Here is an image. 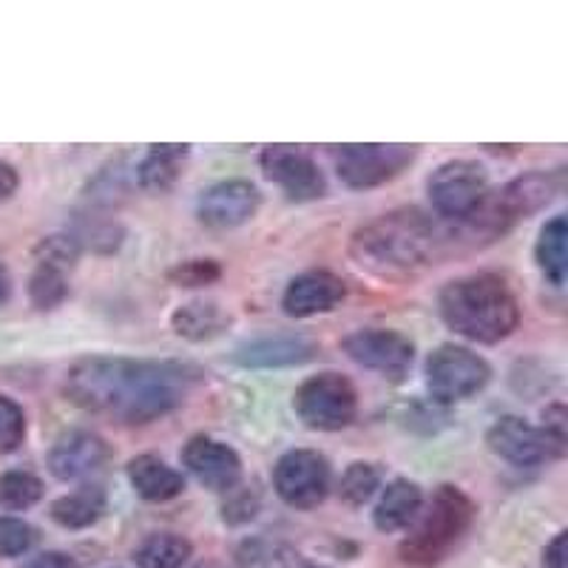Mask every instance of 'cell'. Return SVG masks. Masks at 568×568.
<instances>
[{
  "label": "cell",
  "instance_id": "6da1fadb",
  "mask_svg": "<svg viewBox=\"0 0 568 568\" xmlns=\"http://www.w3.org/2000/svg\"><path fill=\"white\" fill-rule=\"evenodd\" d=\"M196 375L180 362L85 355L65 369L63 393L83 413L136 426L182 407Z\"/></svg>",
  "mask_w": 568,
  "mask_h": 568
},
{
  "label": "cell",
  "instance_id": "7a4b0ae2",
  "mask_svg": "<svg viewBox=\"0 0 568 568\" xmlns=\"http://www.w3.org/2000/svg\"><path fill=\"white\" fill-rule=\"evenodd\" d=\"M469 233L458 220H440L420 207H398L353 233L349 253L375 276H407L471 253Z\"/></svg>",
  "mask_w": 568,
  "mask_h": 568
},
{
  "label": "cell",
  "instance_id": "3957f363",
  "mask_svg": "<svg viewBox=\"0 0 568 568\" xmlns=\"http://www.w3.org/2000/svg\"><path fill=\"white\" fill-rule=\"evenodd\" d=\"M438 311L446 327L478 344L504 342L520 324V304L495 273H471L449 282L438 296Z\"/></svg>",
  "mask_w": 568,
  "mask_h": 568
},
{
  "label": "cell",
  "instance_id": "277c9868",
  "mask_svg": "<svg viewBox=\"0 0 568 568\" xmlns=\"http://www.w3.org/2000/svg\"><path fill=\"white\" fill-rule=\"evenodd\" d=\"M471 520H475L471 497L453 484L438 486L429 504L420 506L418 517L409 526V535L400 542V560L418 568L438 566L464 540Z\"/></svg>",
  "mask_w": 568,
  "mask_h": 568
},
{
  "label": "cell",
  "instance_id": "5b68a950",
  "mask_svg": "<svg viewBox=\"0 0 568 568\" xmlns=\"http://www.w3.org/2000/svg\"><path fill=\"white\" fill-rule=\"evenodd\" d=\"M293 409L307 429L338 433L355 420L358 393L347 375L318 373L298 384V389L293 393Z\"/></svg>",
  "mask_w": 568,
  "mask_h": 568
},
{
  "label": "cell",
  "instance_id": "8992f818",
  "mask_svg": "<svg viewBox=\"0 0 568 568\" xmlns=\"http://www.w3.org/2000/svg\"><path fill=\"white\" fill-rule=\"evenodd\" d=\"M418 156V145H387V142H364V145H338L333 151L336 174L353 191H369L395 180L409 169Z\"/></svg>",
  "mask_w": 568,
  "mask_h": 568
},
{
  "label": "cell",
  "instance_id": "52a82bcc",
  "mask_svg": "<svg viewBox=\"0 0 568 568\" xmlns=\"http://www.w3.org/2000/svg\"><path fill=\"white\" fill-rule=\"evenodd\" d=\"M491 367L486 358L460 344H440L426 358V389L440 404L466 400L489 384Z\"/></svg>",
  "mask_w": 568,
  "mask_h": 568
},
{
  "label": "cell",
  "instance_id": "ba28073f",
  "mask_svg": "<svg viewBox=\"0 0 568 568\" xmlns=\"http://www.w3.org/2000/svg\"><path fill=\"white\" fill-rule=\"evenodd\" d=\"M426 191L435 216L464 220L489 194V171L475 160H449L433 171Z\"/></svg>",
  "mask_w": 568,
  "mask_h": 568
},
{
  "label": "cell",
  "instance_id": "9c48e42d",
  "mask_svg": "<svg viewBox=\"0 0 568 568\" xmlns=\"http://www.w3.org/2000/svg\"><path fill=\"white\" fill-rule=\"evenodd\" d=\"M83 247L71 233H54L34 247V271L29 276V302L38 311H54L69 298V273L78 267Z\"/></svg>",
  "mask_w": 568,
  "mask_h": 568
},
{
  "label": "cell",
  "instance_id": "30bf717a",
  "mask_svg": "<svg viewBox=\"0 0 568 568\" xmlns=\"http://www.w3.org/2000/svg\"><path fill=\"white\" fill-rule=\"evenodd\" d=\"M333 484L329 460L316 449H293L273 466V489L291 509H316Z\"/></svg>",
  "mask_w": 568,
  "mask_h": 568
},
{
  "label": "cell",
  "instance_id": "8fae6325",
  "mask_svg": "<svg viewBox=\"0 0 568 568\" xmlns=\"http://www.w3.org/2000/svg\"><path fill=\"white\" fill-rule=\"evenodd\" d=\"M342 349L349 362L358 367L373 369L387 382H404L415 362V344L398 329H355L342 342Z\"/></svg>",
  "mask_w": 568,
  "mask_h": 568
},
{
  "label": "cell",
  "instance_id": "7c38bea8",
  "mask_svg": "<svg viewBox=\"0 0 568 568\" xmlns=\"http://www.w3.org/2000/svg\"><path fill=\"white\" fill-rule=\"evenodd\" d=\"M258 165L271 182L282 187V194L293 202H313L327 194L318 162L298 145H265L258 154Z\"/></svg>",
  "mask_w": 568,
  "mask_h": 568
},
{
  "label": "cell",
  "instance_id": "4fadbf2b",
  "mask_svg": "<svg viewBox=\"0 0 568 568\" xmlns=\"http://www.w3.org/2000/svg\"><path fill=\"white\" fill-rule=\"evenodd\" d=\"M486 444L497 458H504L506 464L517 466V469H537V466L560 458L540 426L529 424L526 418H517V415L497 418L486 433Z\"/></svg>",
  "mask_w": 568,
  "mask_h": 568
},
{
  "label": "cell",
  "instance_id": "5bb4252c",
  "mask_svg": "<svg viewBox=\"0 0 568 568\" xmlns=\"http://www.w3.org/2000/svg\"><path fill=\"white\" fill-rule=\"evenodd\" d=\"M262 205L258 187L247 180H225L202 191L196 202V216L205 227L213 231H231L253 220Z\"/></svg>",
  "mask_w": 568,
  "mask_h": 568
},
{
  "label": "cell",
  "instance_id": "9a60e30c",
  "mask_svg": "<svg viewBox=\"0 0 568 568\" xmlns=\"http://www.w3.org/2000/svg\"><path fill=\"white\" fill-rule=\"evenodd\" d=\"M182 464L185 469L211 491H231L242 484V458L236 449H231L222 440H213L207 435H196L182 449Z\"/></svg>",
  "mask_w": 568,
  "mask_h": 568
},
{
  "label": "cell",
  "instance_id": "2e32d148",
  "mask_svg": "<svg viewBox=\"0 0 568 568\" xmlns=\"http://www.w3.org/2000/svg\"><path fill=\"white\" fill-rule=\"evenodd\" d=\"M347 298V284L329 271H307L291 278L282 293V311L291 318H313L333 313Z\"/></svg>",
  "mask_w": 568,
  "mask_h": 568
},
{
  "label": "cell",
  "instance_id": "e0dca14e",
  "mask_svg": "<svg viewBox=\"0 0 568 568\" xmlns=\"http://www.w3.org/2000/svg\"><path fill=\"white\" fill-rule=\"evenodd\" d=\"M111 458V449L100 435L85 433V429H74V433L63 435L49 453V471L58 480H85L91 475H98Z\"/></svg>",
  "mask_w": 568,
  "mask_h": 568
},
{
  "label": "cell",
  "instance_id": "ac0fdd59",
  "mask_svg": "<svg viewBox=\"0 0 568 568\" xmlns=\"http://www.w3.org/2000/svg\"><path fill=\"white\" fill-rule=\"evenodd\" d=\"M318 353L316 342L296 333H278V336H262L236 347L233 362L247 369H282L298 367L313 362Z\"/></svg>",
  "mask_w": 568,
  "mask_h": 568
},
{
  "label": "cell",
  "instance_id": "d6986e66",
  "mask_svg": "<svg viewBox=\"0 0 568 568\" xmlns=\"http://www.w3.org/2000/svg\"><path fill=\"white\" fill-rule=\"evenodd\" d=\"M129 484L149 504H169L185 491V475L174 469L160 455H136L125 466Z\"/></svg>",
  "mask_w": 568,
  "mask_h": 568
},
{
  "label": "cell",
  "instance_id": "ffe728a7",
  "mask_svg": "<svg viewBox=\"0 0 568 568\" xmlns=\"http://www.w3.org/2000/svg\"><path fill=\"white\" fill-rule=\"evenodd\" d=\"M191 149L180 145V142H160V145H149V151L142 154V160L136 162L134 176L136 185L145 191V194H169L171 187L180 182V176L185 174V162Z\"/></svg>",
  "mask_w": 568,
  "mask_h": 568
},
{
  "label": "cell",
  "instance_id": "44dd1931",
  "mask_svg": "<svg viewBox=\"0 0 568 568\" xmlns=\"http://www.w3.org/2000/svg\"><path fill=\"white\" fill-rule=\"evenodd\" d=\"M420 506H424V491H420V486L415 484V480H389L382 489V497H378V504H375L373 509L375 529L384 531V535L409 529L415 517H418Z\"/></svg>",
  "mask_w": 568,
  "mask_h": 568
},
{
  "label": "cell",
  "instance_id": "7402d4cb",
  "mask_svg": "<svg viewBox=\"0 0 568 568\" xmlns=\"http://www.w3.org/2000/svg\"><path fill=\"white\" fill-rule=\"evenodd\" d=\"M231 327V316L220 302L194 298L171 313V329L185 342H211Z\"/></svg>",
  "mask_w": 568,
  "mask_h": 568
},
{
  "label": "cell",
  "instance_id": "603a6c76",
  "mask_svg": "<svg viewBox=\"0 0 568 568\" xmlns=\"http://www.w3.org/2000/svg\"><path fill=\"white\" fill-rule=\"evenodd\" d=\"M109 497L100 484H83L80 489L58 497L52 504V520L63 529H89L103 517Z\"/></svg>",
  "mask_w": 568,
  "mask_h": 568
},
{
  "label": "cell",
  "instance_id": "cb8c5ba5",
  "mask_svg": "<svg viewBox=\"0 0 568 568\" xmlns=\"http://www.w3.org/2000/svg\"><path fill=\"white\" fill-rule=\"evenodd\" d=\"M566 216H551L540 227V236H537L535 245L537 267L555 287H562V282H566Z\"/></svg>",
  "mask_w": 568,
  "mask_h": 568
},
{
  "label": "cell",
  "instance_id": "d4e9b609",
  "mask_svg": "<svg viewBox=\"0 0 568 568\" xmlns=\"http://www.w3.org/2000/svg\"><path fill=\"white\" fill-rule=\"evenodd\" d=\"M240 568H307V562L287 542L271 540V537H251L236 549Z\"/></svg>",
  "mask_w": 568,
  "mask_h": 568
},
{
  "label": "cell",
  "instance_id": "484cf974",
  "mask_svg": "<svg viewBox=\"0 0 568 568\" xmlns=\"http://www.w3.org/2000/svg\"><path fill=\"white\" fill-rule=\"evenodd\" d=\"M191 542L180 535H151L134 549L136 568H182L191 557Z\"/></svg>",
  "mask_w": 568,
  "mask_h": 568
},
{
  "label": "cell",
  "instance_id": "4316f807",
  "mask_svg": "<svg viewBox=\"0 0 568 568\" xmlns=\"http://www.w3.org/2000/svg\"><path fill=\"white\" fill-rule=\"evenodd\" d=\"M40 497H43V480L38 475H32V471L12 469L0 475V509H32Z\"/></svg>",
  "mask_w": 568,
  "mask_h": 568
},
{
  "label": "cell",
  "instance_id": "83f0119b",
  "mask_svg": "<svg viewBox=\"0 0 568 568\" xmlns=\"http://www.w3.org/2000/svg\"><path fill=\"white\" fill-rule=\"evenodd\" d=\"M384 484V471L375 464H364V460H355L344 469L342 484H338V491L347 500L349 506H364L367 500H373L375 491L382 489Z\"/></svg>",
  "mask_w": 568,
  "mask_h": 568
},
{
  "label": "cell",
  "instance_id": "f1b7e54d",
  "mask_svg": "<svg viewBox=\"0 0 568 568\" xmlns=\"http://www.w3.org/2000/svg\"><path fill=\"white\" fill-rule=\"evenodd\" d=\"M38 542V529L20 517H0V560L27 555Z\"/></svg>",
  "mask_w": 568,
  "mask_h": 568
},
{
  "label": "cell",
  "instance_id": "f546056e",
  "mask_svg": "<svg viewBox=\"0 0 568 568\" xmlns=\"http://www.w3.org/2000/svg\"><path fill=\"white\" fill-rule=\"evenodd\" d=\"M27 438V415L12 398L0 395V455L14 453Z\"/></svg>",
  "mask_w": 568,
  "mask_h": 568
},
{
  "label": "cell",
  "instance_id": "4dcf8cb0",
  "mask_svg": "<svg viewBox=\"0 0 568 568\" xmlns=\"http://www.w3.org/2000/svg\"><path fill=\"white\" fill-rule=\"evenodd\" d=\"M220 276L222 267L213 258H187V262H180L169 273L171 282L180 284V287H207V284H213Z\"/></svg>",
  "mask_w": 568,
  "mask_h": 568
},
{
  "label": "cell",
  "instance_id": "1f68e13d",
  "mask_svg": "<svg viewBox=\"0 0 568 568\" xmlns=\"http://www.w3.org/2000/svg\"><path fill=\"white\" fill-rule=\"evenodd\" d=\"M258 511V495L247 486H233L231 491H225V504H222V520L231 526H240L253 520Z\"/></svg>",
  "mask_w": 568,
  "mask_h": 568
},
{
  "label": "cell",
  "instance_id": "d6a6232c",
  "mask_svg": "<svg viewBox=\"0 0 568 568\" xmlns=\"http://www.w3.org/2000/svg\"><path fill=\"white\" fill-rule=\"evenodd\" d=\"M540 429L546 433V438H549V444L555 446L557 455H566V440H568V433H566V407L562 404H551L546 413H542V424Z\"/></svg>",
  "mask_w": 568,
  "mask_h": 568
},
{
  "label": "cell",
  "instance_id": "836d02e7",
  "mask_svg": "<svg viewBox=\"0 0 568 568\" xmlns=\"http://www.w3.org/2000/svg\"><path fill=\"white\" fill-rule=\"evenodd\" d=\"M23 568H80L78 560L65 551H45V555L29 560Z\"/></svg>",
  "mask_w": 568,
  "mask_h": 568
},
{
  "label": "cell",
  "instance_id": "e575fe53",
  "mask_svg": "<svg viewBox=\"0 0 568 568\" xmlns=\"http://www.w3.org/2000/svg\"><path fill=\"white\" fill-rule=\"evenodd\" d=\"M542 568H566V531L555 535V540L542 551Z\"/></svg>",
  "mask_w": 568,
  "mask_h": 568
},
{
  "label": "cell",
  "instance_id": "d590c367",
  "mask_svg": "<svg viewBox=\"0 0 568 568\" xmlns=\"http://www.w3.org/2000/svg\"><path fill=\"white\" fill-rule=\"evenodd\" d=\"M18 185H20V176L18 171H14V165H9L7 160H0V202L12 200Z\"/></svg>",
  "mask_w": 568,
  "mask_h": 568
},
{
  "label": "cell",
  "instance_id": "8d00e7d4",
  "mask_svg": "<svg viewBox=\"0 0 568 568\" xmlns=\"http://www.w3.org/2000/svg\"><path fill=\"white\" fill-rule=\"evenodd\" d=\"M9 296H12V276L3 265H0V304H7Z\"/></svg>",
  "mask_w": 568,
  "mask_h": 568
},
{
  "label": "cell",
  "instance_id": "74e56055",
  "mask_svg": "<svg viewBox=\"0 0 568 568\" xmlns=\"http://www.w3.org/2000/svg\"><path fill=\"white\" fill-rule=\"evenodd\" d=\"M200 568H227V566H222V562H205V566H200Z\"/></svg>",
  "mask_w": 568,
  "mask_h": 568
},
{
  "label": "cell",
  "instance_id": "f35d334b",
  "mask_svg": "<svg viewBox=\"0 0 568 568\" xmlns=\"http://www.w3.org/2000/svg\"><path fill=\"white\" fill-rule=\"evenodd\" d=\"M307 568H324V566H316V562H307Z\"/></svg>",
  "mask_w": 568,
  "mask_h": 568
}]
</instances>
